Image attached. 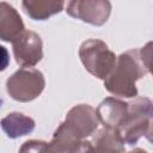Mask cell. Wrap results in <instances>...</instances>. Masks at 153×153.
Wrapping results in <instances>:
<instances>
[{
  "mask_svg": "<svg viewBox=\"0 0 153 153\" xmlns=\"http://www.w3.org/2000/svg\"><path fill=\"white\" fill-rule=\"evenodd\" d=\"M97 110L87 104L72 108L55 130L48 145L49 152H91V142L84 140L96 133L99 124Z\"/></svg>",
  "mask_w": 153,
  "mask_h": 153,
  "instance_id": "1",
  "label": "cell"
},
{
  "mask_svg": "<svg viewBox=\"0 0 153 153\" xmlns=\"http://www.w3.org/2000/svg\"><path fill=\"white\" fill-rule=\"evenodd\" d=\"M147 72L148 71L141 60L140 50L131 49L122 53L117 57L112 72L104 80V86L115 96L126 98L136 97L137 88L135 82L145 76Z\"/></svg>",
  "mask_w": 153,
  "mask_h": 153,
  "instance_id": "2",
  "label": "cell"
},
{
  "mask_svg": "<svg viewBox=\"0 0 153 153\" xmlns=\"http://www.w3.org/2000/svg\"><path fill=\"white\" fill-rule=\"evenodd\" d=\"M152 111L153 103L147 97H139L128 103V112L117 128L124 143L135 145L141 136L146 135Z\"/></svg>",
  "mask_w": 153,
  "mask_h": 153,
  "instance_id": "3",
  "label": "cell"
},
{
  "mask_svg": "<svg viewBox=\"0 0 153 153\" xmlns=\"http://www.w3.org/2000/svg\"><path fill=\"white\" fill-rule=\"evenodd\" d=\"M79 57L85 69L98 79L105 80L112 72L117 57L100 39H87L79 48Z\"/></svg>",
  "mask_w": 153,
  "mask_h": 153,
  "instance_id": "4",
  "label": "cell"
},
{
  "mask_svg": "<svg viewBox=\"0 0 153 153\" xmlns=\"http://www.w3.org/2000/svg\"><path fill=\"white\" fill-rule=\"evenodd\" d=\"M45 81L43 74L31 67L18 69L6 81V88L11 98L18 102H31L44 90Z\"/></svg>",
  "mask_w": 153,
  "mask_h": 153,
  "instance_id": "5",
  "label": "cell"
},
{
  "mask_svg": "<svg viewBox=\"0 0 153 153\" xmlns=\"http://www.w3.org/2000/svg\"><path fill=\"white\" fill-rule=\"evenodd\" d=\"M66 12L75 18L91 25H104L111 13L109 0H69Z\"/></svg>",
  "mask_w": 153,
  "mask_h": 153,
  "instance_id": "6",
  "label": "cell"
},
{
  "mask_svg": "<svg viewBox=\"0 0 153 153\" xmlns=\"http://www.w3.org/2000/svg\"><path fill=\"white\" fill-rule=\"evenodd\" d=\"M16 61L22 67H33L43 57V43L33 31H23L13 42Z\"/></svg>",
  "mask_w": 153,
  "mask_h": 153,
  "instance_id": "7",
  "label": "cell"
},
{
  "mask_svg": "<svg viewBox=\"0 0 153 153\" xmlns=\"http://www.w3.org/2000/svg\"><path fill=\"white\" fill-rule=\"evenodd\" d=\"M128 112V103H124L114 97L105 98L97 108L99 121L108 128L117 129Z\"/></svg>",
  "mask_w": 153,
  "mask_h": 153,
  "instance_id": "8",
  "label": "cell"
},
{
  "mask_svg": "<svg viewBox=\"0 0 153 153\" xmlns=\"http://www.w3.org/2000/svg\"><path fill=\"white\" fill-rule=\"evenodd\" d=\"M24 30V23L17 11L6 2L0 4V37L2 41L13 42Z\"/></svg>",
  "mask_w": 153,
  "mask_h": 153,
  "instance_id": "9",
  "label": "cell"
},
{
  "mask_svg": "<svg viewBox=\"0 0 153 153\" xmlns=\"http://www.w3.org/2000/svg\"><path fill=\"white\" fill-rule=\"evenodd\" d=\"M65 0H23L24 12L35 20H44L63 10Z\"/></svg>",
  "mask_w": 153,
  "mask_h": 153,
  "instance_id": "10",
  "label": "cell"
},
{
  "mask_svg": "<svg viewBox=\"0 0 153 153\" xmlns=\"http://www.w3.org/2000/svg\"><path fill=\"white\" fill-rule=\"evenodd\" d=\"M91 142V152H122L124 151V142L122 141L117 129L104 127L94 134Z\"/></svg>",
  "mask_w": 153,
  "mask_h": 153,
  "instance_id": "11",
  "label": "cell"
},
{
  "mask_svg": "<svg viewBox=\"0 0 153 153\" xmlns=\"http://www.w3.org/2000/svg\"><path fill=\"white\" fill-rule=\"evenodd\" d=\"M1 127L8 137L16 139L30 134L35 129V121L22 112H12L2 118Z\"/></svg>",
  "mask_w": 153,
  "mask_h": 153,
  "instance_id": "12",
  "label": "cell"
},
{
  "mask_svg": "<svg viewBox=\"0 0 153 153\" xmlns=\"http://www.w3.org/2000/svg\"><path fill=\"white\" fill-rule=\"evenodd\" d=\"M141 60L146 67V69L153 75V42H148L140 50Z\"/></svg>",
  "mask_w": 153,
  "mask_h": 153,
  "instance_id": "13",
  "label": "cell"
},
{
  "mask_svg": "<svg viewBox=\"0 0 153 153\" xmlns=\"http://www.w3.org/2000/svg\"><path fill=\"white\" fill-rule=\"evenodd\" d=\"M48 148L47 142L44 141H37V140H31V141H26L24 143V146L20 148V152H45Z\"/></svg>",
  "mask_w": 153,
  "mask_h": 153,
  "instance_id": "14",
  "label": "cell"
},
{
  "mask_svg": "<svg viewBox=\"0 0 153 153\" xmlns=\"http://www.w3.org/2000/svg\"><path fill=\"white\" fill-rule=\"evenodd\" d=\"M145 136L153 145V111H152V115H151V118H149V126H148V129H147V133H146Z\"/></svg>",
  "mask_w": 153,
  "mask_h": 153,
  "instance_id": "15",
  "label": "cell"
}]
</instances>
